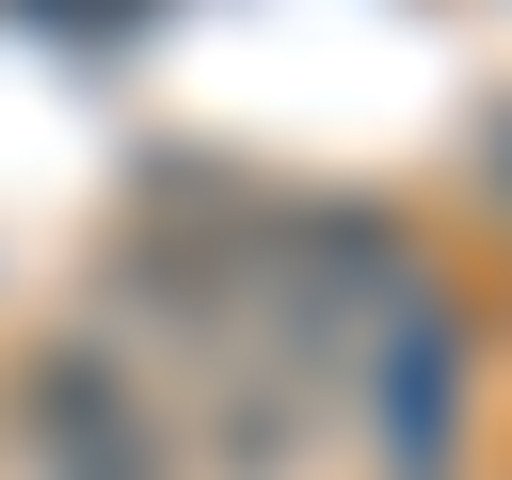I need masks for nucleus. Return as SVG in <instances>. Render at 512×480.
Masks as SVG:
<instances>
[{
  "label": "nucleus",
  "mask_w": 512,
  "mask_h": 480,
  "mask_svg": "<svg viewBox=\"0 0 512 480\" xmlns=\"http://www.w3.org/2000/svg\"><path fill=\"white\" fill-rule=\"evenodd\" d=\"M352 416H368V480H464V432H480V304L448 272H400L352 320Z\"/></svg>",
  "instance_id": "obj_1"
},
{
  "label": "nucleus",
  "mask_w": 512,
  "mask_h": 480,
  "mask_svg": "<svg viewBox=\"0 0 512 480\" xmlns=\"http://www.w3.org/2000/svg\"><path fill=\"white\" fill-rule=\"evenodd\" d=\"M0 432H16V480H176V416L112 336H32L0 384Z\"/></svg>",
  "instance_id": "obj_2"
},
{
  "label": "nucleus",
  "mask_w": 512,
  "mask_h": 480,
  "mask_svg": "<svg viewBox=\"0 0 512 480\" xmlns=\"http://www.w3.org/2000/svg\"><path fill=\"white\" fill-rule=\"evenodd\" d=\"M32 16H96V32H128V16H160V0H32Z\"/></svg>",
  "instance_id": "obj_3"
}]
</instances>
